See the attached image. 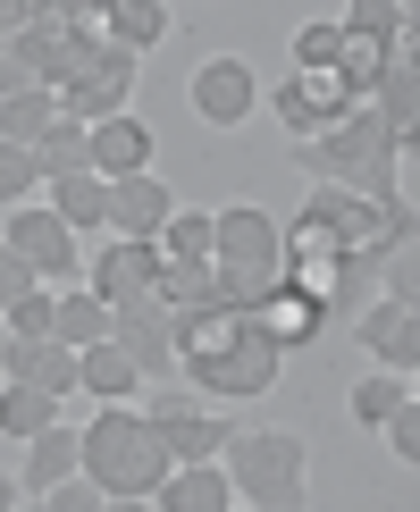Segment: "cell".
<instances>
[{"instance_id":"obj_21","label":"cell","mask_w":420,"mask_h":512,"mask_svg":"<svg viewBox=\"0 0 420 512\" xmlns=\"http://www.w3.org/2000/svg\"><path fill=\"white\" fill-rule=\"evenodd\" d=\"M93 26H101V42H118V51H135V59H143V51L168 34V0H110Z\"/></svg>"},{"instance_id":"obj_1","label":"cell","mask_w":420,"mask_h":512,"mask_svg":"<svg viewBox=\"0 0 420 512\" xmlns=\"http://www.w3.org/2000/svg\"><path fill=\"white\" fill-rule=\"evenodd\" d=\"M177 370H185V387L210 395V403H261L269 387H278L286 353L252 328V311L210 294V303L177 311Z\"/></svg>"},{"instance_id":"obj_22","label":"cell","mask_w":420,"mask_h":512,"mask_svg":"<svg viewBox=\"0 0 420 512\" xmlns=\"http://www.w3.org/2000/svg\"><path fill=\"white\" fill-rule=\"evenodd\" d=\"M17 471H26L17 487H26V504H34L42 487H51V479H68V471H76V429H68V420L34 429V437H26V462H17Z\"/></svg>"},{"instance_id":"obj_11","label":"cell","mask_w":420,"mask_h":512,"mask_svg":"<svg viewBox=\"0 0 420 512\" xmlns=\"http://www.w3.org/2000/svg\"><path fill=\"white\" fill-rule=\"evenodd\" d=\"M84 286H93L110 311L160 294V244L152 236H110V244H101V261H84Z\"/></svg>"},{"instance_id":"obj_3","label":"cell","mask_w":420,"mask_h":512,"mask_svg":"<svg viewBox=\"0 0 420 512\" xmlns=\"http://www.w3.org/2000/svg\"><path fill=\"white\" fill-rule=\"evenodd\" d=\"M219 471L236 479V504L252 512H311V454H303V437L294 429H227L219 445Z\"/></svg>"},{"instance_id":"obj_7","label":"cell","mask_w":420,"mask_h":512,"mask_svg":"<svg viewBox=\"0 0 420 512\" xmlns=\"http://www.w3.org/2000/svg\"><path fill=\"white\" fill-rule=\"evenodd\" d=\"M353 345L370 353V370H395V378H412V370H420V303L370 294V303L353 311Z\"/></svg>"},{"instance_id":"obj_24","label":"cell","mask_w":420,"mask_h":512,"mask_svg":"<svg viewBox=\"0 0 420 512\" xmlns=\"http://www.w3.org/2000/svg\"><path fill=\"white\" fill-rule=\"evenodd\" d=\"M93 59H101V26H51V42H42V84L68 93Z\"/></svg>"},{"instance_id":"obj_8","label":"cell","mask_w":420,"mask_h":512,"mask_svg":"<svg viewBox=\"0 0 420 512\" xmlns=\"http://www.w3.org/2000/svg\"><path fill=\"white\" fill-rule=\"evenodd\" d=\"M269 110L286 118V135H320V126H336L345 110H362V93L345 84V68H294L278 93H269Z\"/></svg>"},{"instance_id":"obj_31","label":"cell","mask_w":420,"mask_h":512,"mask_svg":"<svg viewBox=\"0 0 420 512\" xmlns=\"http://www.w3.org/2000/svg\"><path fill=\"white\" fill-rule=\"evenodd\" d=\"M336 51H345V26H336V17L294 26V68H336Z\"/></svg>"},{"instance_id":"obj_30","label":"cell","mask_w":420,"mask_h":512,"mask_svg":"<svg viewBox=\"0 0 420 512\" xmlns=\"http://www.w3.org/2000/svg\"><path fill=\"white\" fill-rule=\"evenodd\" d=\"M34 194H42L34 143H9V135H0V202H34Z\"/></svg>"},{"instance_id":"obj_26","label":"cell","mask_w":420,"mask_h":512,"mask_svg":"<svg viewBox=\"0 0 420 512\" xmlns=\"http://www.w3.org/2000/svg\"><path fill=\"white\" fill-rule=\"evenodd\" d=\"M51 420H59V403L42 395V387H26V378H0V437L26 445L34 429H51Z\"/></svg>"},{"instance_id":"obj_5","label":"cell","mask_w":420,"mask_h":512,"mask_svg":"<svg viewBox=\"0 0 420 512\" xmlns=\"http://www.w3.org/2000/svg\"><path fill=\"white\" fill-rule=\"evenodd\" d=\"M0 244L26 261L42 286H68V277H84V261H76V227L59 219L51 202H9V219H0Z\"/></svg>"},{"instance_id":"obj_29","label":"cell","mask_w":420,"mask_h":512,"mask_svg":"<svg viewBox=\"0 0 420 512\" xmlns=\"http://www.w3.org/2000/svg\"><path fill=\"white\" fill-rule=\"evenodd\" d=\"M404 395H412V378H395V370H370L362 387H353V420H362V429L378 437V420H387V412H395Z\"/></svg>"},{"instance_id":"obj_34","label":"cell","mask_w":420,"mask_h":512,"mask_svg":"<svg viewBox=\"0 0 420 512\" xmlns=\"http://www.w3.org/2000/svg\"><path fill=\"white\" fill-rule=\"evenodd\" d=\"M51 294L59 286H26L9 311H0V328H9V336H51Z\"/></svg>"},{"instance_id":"obj_2","label":"cell","mask_w":420,"mask_h":512,"mask_svg":"<svg viewBox=\"0 0 420 512\" xmlns=\"http://www.w3.org/2000/svg\"><path fill=\"white\" fill-rule=\"evenodd\" d=\"M76 471L110 496V512L152 504V487L168 479V445L152 429V412H135V403H101V412L76 429Z\"/></svg>"},{"instance_id":"obj_35","label":"cell","mask_w":420,"mask_h":512,"mask_svg":"<svg viewBox=\"0 0 420 512\" xmlns=\"http://www.w3.org/2000/svg\"><path fill=\"white\" fill-rule=\"evenodd\" d=\"M26 286H42V277H34L26 261H17L9 244H0V311H9V303H17V294H26Z\"/></svg>"},{"instance_id":"obj_14","label":"cell","mask_w":420,"mask_h":512,"mask_svg":"<svg viewBox=\"0 0 420 512\" xmlns=\"http://www.w3.org/2000/svg\"><path fill=\"white\" fill-rule=\"evenodd\" d=\"M252 328L269 336L278 353H294V345H320V328H328V303L311 286H294V277H278V286L252 303Z\"/></svg>"},{"instance_id":"obj_27","label":"cell","mask_w":420,"mask_h":512,"mask_svg":"<svg viewBox=\"0 0 420 512\" xmlns=\"http://www.w3.org/2000/svg\"><path fill=\"white\" fill-rule=\"evenodd\" d=\"M51 118H59V93H51V84H26V93H0V135H9V143H34Z\"/></svg>"},{"instance_id":"obj_9","label":"cell","mask_w":420,"mask_h":512,"mask_svg":"<svg viewBox=\"0 0 420 512\" xmlns=\"http://www.w3.org/2000/svg\"><path fill=\"white\" fill-rule=\"evenodd\" d=\"M110 345L135 361L143 378H168V370H177V311H168L160 294H143V303H118V311H110Z\"/></svg>"},{"instance_id":"obj_17","label":"cell","mask_w":420,"mask_h":512,"mask_svg":"<svg viewBox=\"0 0 420 512\" xmlns=\"http://www.w3.org/2000/svg\"><path fill=\"white\" fill-rule=\"evenodd\" d=\"M160 512H236V479L219 462H168V479L152 487Z\"/></svg>"},{"instance_id":"obj_15","label":"cell","mask_w":420,"mask_h":512,"mask_svg":"<svg viewBox=\"0 0 420 512\" xmlns=\"http://www.w3.org/2000/svg\"><path fill=\"white\" fill-rule=\"evenodd\" d=\"M168 210H177V194H168L152 168H135V177H110V194H101V236H160Z\"/></svg>"},{"instance_id":"obj_4","label":"cell","mask_w":420,"mask_h":512,"mask_svg":"<svg viewBox=\"0 0 420 512\" xmlns=\"http://www.w3.org/2000/svg\"><path fill=\"white\" fill-rule=\"evenodd\" d=\"M387 143H395V135L370 118V101H362V110H345L336 126H320V135H294V168L320 177V185H362V194H378Z\"/></svg>"},{"instance_id":"obj_36","label":"cell","mask_w":420,"mask_h":512,"mask_svg":"<svg viewBox=\"0 0 420 512\" xmlns=\"http://www.w3.org/2000/svg\"><path fill=\"white\" fill-rule=\"evenodd\" d=\"M17 26H26V0H0V42H9Z\"/></svg>"},{"instance_id":"obj_33","label":"cell","mask_w":420,"mask_h":512,"mask_svg":"<svg viewBox=\"0 0 420 512\" xmlns=\"http://www.w3.org/2000/svg\"><path fill=\"white\" fill-rule=\"evenodd\" d=\"M34 504H42V512H110V496H101V487L84 479V471L51 479V487H42V496H34Z\"/></svg>"},{"instance_id":"obj_28","label":"cell","mask_w":420,"mask_h":512,"mask_svg":"<svg viewBox=\"0 0 420 512\" xmlns=\"http://www.w3.org/2000/svg\"><path fill=\"white\" fill-rule=\"evenodd\" d=\"M336 26L345 34H378V42H412V0H345Z\"/></svg>"},{"instance_id":"obj_19","label":"cell","mask_w":420,"mask_h":512,"mask_svg":"<svg viewBox=\"0 0 420 512\" xmlns=\"http://www.w3.org/2000/svg\"><path fill=\"white\" fill-rule=\"evenodd\" d=\"M152 126H143L135 110L118 118H93V177H135V168H152Z\"/></svg>"},{"instance_id":"obj_12","label":"cell","mask_w":420,"mask_h":512,"mask_svg":"<svg viewBox=\"0 0 420 512\" xmlns=\"http://www.w3.org/2000/svg\"><path fill=\"white\" fill-rule=\"evenodd\" d=\"M0 378H26V387H42L51 403H76V345H59V336H9V328H0Z\"/></svg>"},{"instance_id":"obj_20","label":"cell","mask_w":420,"mask_h":512,"mask_svg":"<svg viewBox=\"0 0 420 512\" xmlns=\"http://www.w3.org/2000/svg\"><path fill=\"white\" fill-rule=\"evenodd\" d=\"M34 168H42V185H51V177H76V168H93V126L59 110V118L34 135Z\"/></svg>"},{"instance_id":"obj_37","label":"cell","mask_w":420,"mask_h":512,"mask_svg":"<svg viewBox=\"0 0 420 512\" xmlns=\"http://www.w3.org/2000/svg\"><path fill=\"white\" fill-rule=\"evenodd\" d=\"M9 504H26V487H17L9 471H0V512H9Z\"/></svg>"},{"instance_id":"obj_10","label":"cell","mask_w":420,"mask_h":512,"mask_svg":"<svg viewBox=\"0 0 420 512\" xmlns=\"http://www.w3.org/2000/svg\"><path fill=\"white\" fill-rule=\"evenodd\" d=\"M135 84H143V59L118 51V42H101V59L68 84V93H59V110L84 118V126H93V118H118V110H135Z\"/></svg>"},{"instance_id":"obj_16","label":"cell","mask_w":420,"mask_h":512,"mask_svg":"<svg viewBox=\"0 0 420 512\" xmlns=\"http://www.w3.org/2000/svg\"><path fill=\"white\" fill-rule=\"evenodd\" d=\"M370 118L387 126V135H420V59H412V42H395V59L378 68V84H370Z\"/></svg>"},{"instance_id":"obj_6","label":"cell","mask_w":420,"mask_h":512,"mask_svg":"<svg viewBox=\"0 0 420 512\" xmlns=\"http://www.w3.org/2000/svg\"><path fill=\"white\" fill-rule=\"evenodd\" d=\"M185 101H194L202 126H252V110H261V76H252V59L236 51H210L194 84H185Z\"/></svg>"},{"instance_id":"obj_32","label":"cell","mask_w":420,"mask_h":512,"mask_svg":"<svg viewBox=\"0 0 420 512\" xmlns=\"http://www.w3.org/2000/svg\"><path fill=\"white\" fill-rule=\"evenodd\" d=\"M378 437H387V454L412 471V462H420V395H404V403H395V412L378 420Z\"/></svg>"},{"instance_id":"obj_18","label":"cell","mask_w":420,"mask_h":512,"mask_svg":"<svg viewBox=\"0 0 420 512\" xmlns=\"http://www.w3.org/2000/svg\"><path fill=\"white\" fill-rule=\"evenodd\" d=\"M76 395L84 403H143V370L110 345V336H101V345H76Z\"/></svg>"},{"instance_id":"obj_13","label":"cell","mask_w":420,"mask_h":512,"mask_svg":"<svg viewBox=\"0 0 420 512\" xmlns=\"http://www.w3.org/2000/svg\"><path fill=\"white\" fill-rule=\"evenodd\" d=\"M152 429H160V445H168V462H219V445H227L236 420H219V412L194 403V395H160V403H152Z\"/></svg>"},{"instance_id":"obj_25","label":"cell","mask_w":420,"mask_h":512,"mask_svg":"<svg viewBox=\"0 0 420 512\" xmlns=\"http://www.w3.org/2000/svg\"><path fill=\"white\" fill-rule=\"evenodd\" d=\"M42 194H51V210H59V219L76 227V236H93V227H101V194H110V177H93V168H76V177H51Z\"/></svg>"},{"instance_id":"obj_23","label":"cell","mask_w":420,"mask_h":512,"mask_svg":"<svg viewBox=\"0 0 420 512\" xmlns=\"http://www.w3.org/2000/svg\"><path fill=\"white\" fill-rule=\"evenodd\" d=\"M51 336L59 345H101V336H110V303H101L93 286H59L51 294Z\"/></svg>"}]
</instances>
